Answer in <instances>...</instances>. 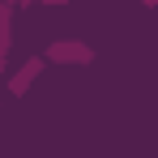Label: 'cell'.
<instances>
[{
    "label": "cell",
    "mask_w": 158,
    "mask_h": 158,
    "mask_svg": "<svg viewBox=\"0 0 158 158\" xmlns=\"http://www.w3.org/2000/svg\"><path fill=\"white\" fill-rule=\"evenodd\" d=\"M141 4H145V9H154V0H141Z\"/></svg>",
    "instance_id": "277c9868"
},
{
    "label": "cell",
    "mask_w": 158,
    "mask_h": 158,
    "mask_svg": "<svg viewBox=\"0 0 158 158\" xmlns=\"http://www.w3.org/2000/svg\"><path fill=\"white\" fill-rule=\"evenodd\" d=\"M43 69H47V60H43V56H30L26 64H22V69H17L13 77H9V94H17V98H22V94H26L30 85H34V81L43 77Z\"/></svg>",
    "instance_id": "7a4b0ae2"
},
{
    "label": "cell",
    "mask_w": 158,
    "mask_h": 158,
    "mask_svg": "<svg viewBox=\"0 0 158 158\" xmlns=\"http://www.w3.org/2000/svg\"><path fill=\"white\" fill-rule=\"evenodd\" d=\"M43 60H56V64H90L94 60V47L81 43V39H56L52 47L43 52Z\"/></svg>",
    "instance_id": "6da1fadb"
},
{
    "label": "cell",
    "mask_w": 158,
    "mask_h": 158,
    "mask_svg": "<svg viewBox=\"0 0 158 158\" xmlns=\"http://www.w3.org/2000/svg\"><path fill=\"white\" fill-rule=\"evenodd\" d=\"M0 4H17V0H0ZM22 4H73V0H22Z\"/></svg>",
    "instance_id": "3957f363"
}]
</instances>
